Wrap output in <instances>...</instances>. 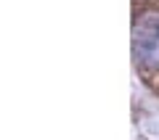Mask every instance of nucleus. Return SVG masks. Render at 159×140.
I'll list each match as a JSON object with an SVG mask.
<instances>
[{
    "mask_svg": "<svg viewBox=\"0 0 159 140\" xmlns=\"http://www.w3.org/2000/svg\"><path fill=\"white\" fill-rule=\"evenodd\" d=\"M133 53L138 63L148 69L159 66V13H143L133 27Z\"/></svg>",
    "mask_w": 159,
    "mask_h": 140,
    "instance_id": "obj_1",
    "label": "nucleus"
}]
</instances>
